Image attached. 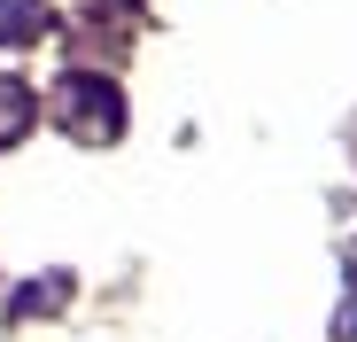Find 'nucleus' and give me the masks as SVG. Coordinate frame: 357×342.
<instances>
[{
    "mask_svg": "<svg viewBox=\"0 0 357 342\" xmlns=\"http://www.w3.org/2000/svg\"><path fill=\"white\" fill-rule=\"evenodd\" d=\"M54 101H63V125H70L78 140H116V125H125V117H116V94H109L101 78H70Z\"/></svg>",
    "mask_w": 357,
    "mask_h": 342,
    "instance_id": "obj_1",
    "label": "nucleus"
},
{
    "mask_svg": "<svg viewBox=\"0 0 357 342\" xmlns=\"http://www.w3.org/2000/svg\"><path fill=\"white\" fill-rule=\"evenodd\" d=\"M39 24H47V0H0V39H8V47L31 39Z\"/></svg>",
    "mask_w": 357,
    "mask_h": 342,
    "instance_id": "obj_2",
    "label": "nucleus"
},
{
    "mask_svg": "<svg viewBox=\"0 0 357 342\" xmlns=\"http://www.w3.org/2000/svg\"><path fill=\"white\" fill-rule=\"evenodd\" d=\"M24 125H31V94H24L16 78H0V148H8Z\"/></svg>",
    "mask_w": 357,
    "mask_h": 342,
    "instance_id": "obj_3",
    "label": "nucleus"
},
{
    "mask_svg": "<svg viewBox=\"0 0 357 342\" xmlns=\"http://www.w3.org/2000/svg\"><path fill=\"white\" fill-rule=\"evenodd\" d=\"M357 327V249H349V311H342V334Z\"/></svg>",
    "mask_w": 357,
    "mask_h": 342,
    "instance_id": "obj_4",
    "label": "nucleus"
}]
</instances>
